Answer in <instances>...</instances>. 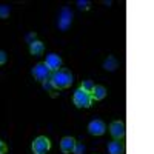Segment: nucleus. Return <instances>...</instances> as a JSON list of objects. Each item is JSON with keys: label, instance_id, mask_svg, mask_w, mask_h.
Here are the masks:
<instances>
[{"label": "nucleus", "instance_id": "obj_1", "mask_svg": "<svg viewBox=\"0 0 154 154\" xmlns=\"http://www.w3.org/2000/svg\"><path fill=\"white\" fill-rule=\"evenodd\" d=\"M49 80L53 82V85H54L56 89H66V88H69V86L72 85L74 77H72V74H71L69 69H66V68H60L59 71L51 72Z\"/></svg>", "mask_w": 154, "mask_h": 154}, {"label": "nucleus", "instance_id": "obj_2", "mask_svg": "<svg viewBox=\"0 0 154 154\" xmlns=\"http://www.w3.org/2000/svg\"><path fill=\"white\" fill-rule=\"evenodd\" d=\"M72 102L77 108H89L93 103V99H91V94L83 91L82 88H77L74 91V96H72Z\"/></svg>", "mask_w": 154, "mask_h": 154}, {"label": "nucleus", "instance_id": "obj_3", "mask_svg": "<svg viewBox=\"0 0 154 154\" xmlns=\"http://www.w3.org/2000/svg\"><path fill=\"white\" fill-rule=\"evenodd\" d=\"M51 149V140L46 136H38L32 142V152L34 154H48Z\"/></svg>", "mask_w": 154, "mask_h": 154}, {"label": "nucleus", "instance_id": "obj_4", "mask_svg": "<svg viewBox=\"0 0 154 154\" xmlns=\"http://www.w3.org/2000/svg\"><path fill=\"white\" fill-rule=\"evenodd\" d=\"M109 133H111V136H112L116 140L125 139V136H126L125 122H122V120H114V122H111V123H109Z\"/></svg>", "mask_w": 154, "mask_h": 154}, {"label": "nucleus", "instance_id": "obj_5", "mask_svg": "<svg viewBox=\"0 0 154 154\" xmlns=\"http://www.w3.org/2000/svg\"><path fill=\"white\" fill-rule=\"evenodd\" d=\"M31 72H32V75H34V79H35V80H38V82L48 80L49 77H51V71L46 68L45 63H35Z\"/></svg>", "mask_w": 154, "mask_h": 154}, {"label": "nucleus", "instance_id": "obj_6", "mask_svg": "<svg viewBox=\"0 0 154 154\" xmlns=\"http://www.w3.org/2000/svg\"><path fill=\"white\" fill-rule=\"evenodd\" d=\"M88 131L89 134H93V136H102V134H105L106 131V125L103 120H99V119H94L88 123Z\"/></svg>", "mask_w": 154, "mask_h": 154}, {"label": "nucleus", "instance_id": "obj_7", "mask_svg": "<svg viewBox=\"0 0 154 154\" xmlns=\"http://www.w3.org/2000/svg\"><path fill=\"white\" fill-rule=\"evenodd\" d=\"M45 65L46 68L51 71V72H54V71H59L62 68V57L54 54V53H51L46 56V60H45Z\"/></svg>", "mask_w": 154, "mask_h": 154}, {"label": "nucleus", "instance_id": "obj_8", "mask_svg": "<svg viewBox=\"0 0 154 154\" xmlns=\"http://www.w3.org/2000/svg\"><path fill=\"white\" fill-rule=\"evenodd\" d=\"M72 23V11L69 8H63L60 12V19H59V28L62 31L68 29V26Z\"/></svg>", "mask_w": 154, "mask_h": 154}, {"label": "nucleus", "instance_id": "obj_9", "mask_svg": "<svg viewBox=\"0 0 154 154\" xmlns=\"http://www.w3.org/2000/svg\"><path fill=\"white\" fill-rule=\"evenodd\" d=\"M75 143H77V142H75V139H74V137H71V136L63 137V139L60 140V149H62V152H63V154H69V152H72Z\"/></svg>", "mask_w": 154, "mask_h": 154}, {"label": "nucleus", "instance_id": "obj_10", "mask_svg": "<svg viewBox=\"0 0 154 154\" xmlns=\"http://www.w3.org/2000/svg\"><path fill=\"white\" fill-rule=\"evenodd\" d=\"M108 152L109 154H125V145L120 142V140H112V142L108 143Z\"/></svg>", "mask_w": 154, "mask_h": 154}, {"label": "nucleus", "instance_id": "obj_11", "mask_svg": "<svg viewBox=\"0 0 154 154\" xmlns=\"http://www.w3.org/2000/svg\"><path fill=\"white\" fill-rule=\"evenodd\" d=\"M106 88L102 86V85H94V89L91 91V99L93 100H102L106 97Z\"/></svg>", "mask_w": 154, "mask_h": 154}, {"label": "nucleus", "instance_id": "obj_12", "mask_svg": "<svg viewBox=\"0 0 154 154\" xmlns=\"http://www.w3.org/2000/svg\"><path fill=\"white\" fill-rule=\"evenodd\" d=\"M119 68V60L116 59L114 56H108L106 59H105V62H103V69H106V71H116Z\"/></svg>", "mask_w": 154, "mask_h": 154}, {"label": "nucleus", "instance_id": "obj_13", "mask_svg": "<svg viewBox=\"0 0 154 154\" xmlns=\"http://www.w3.org/2000/svg\"><path fill=\"white\" fill-rule=\"evenodd\" d=\"M43 51H45V45L40 42V40H35L29 45V53L32 56H42L43 54Z\"/></svg>", "mask_w": 154, "mask_h": 154}, {"label": "nucleus", "instance_id": "obj_14", "mask_svg": "<svg viewBox=\"0 0 154 154\" xmlns=\"http://www.w3.org/2000/svg\"><path fill=\"white\" fill-rule=\"evenodd\" d=\"M42 86H43V89H45V91H46V93H49V94L53 96V97L56 96V91H57V89L54 88L53 82H51L49 79H48V80H43V82H42Z\"/></svg>", "mask_w": 154, "mask_h": 154}, {"label": "nucleus", "instance_id": "obj_15", "mask_svg": "<svg viewBox=\"0 0 154 154\" xmlns=\"http://www.w3.org/2000/svg\"><path fill=\"white\" fill-rule=\"evenodd\" d=\"M75 5L80 11H88L89 8H91V2H89V0H77Z\"/></svg>", "mask_w": 154, "mask_h": 154}, {"label": "nucleus", "instance_id": "obj_16", "mask_svg": "<svg viewBox=\"0 0 154 154\" xmlns=\"http://www.w3.org/2000/svg\"><path fill=\"white\" fill-rule=\"evenodd\" d=\"M80 88L83 89V91H86V93H89V94H91V91L94 89V82H93V80H83Z\"/></svg>", "mask_w": 154, "mask_h": 154}, {"label": "nucleus", "instance_id": "obj_17", "mask_svg": "<svg viewBox=\"0 0 154 154\" xmlns=\"http://www.w3.org/2000/svg\"><path fill=\"white\" fill-rule=\"evenodd\" d=\"M11 12V8L8 5H0V19H6Z\"/></svg>", "mask_w": 154, "mask_h": 154}, {"label": "nucleus", "instance_id": "obj_18", "mask_svg": "<svg viewBox=\"0 0 154 154\" xmlns=\"http://www.w3.org/2000/svg\"><path fill=\"white\" fill-rule=\"evenodd\" d=\"M72 152H74V154H83V152H85V145H83V143H75Z\"/></svg>", "mask_w": 154, "mask_h": 154}, {"label": "nucleus", "instance_id": "obj_19", "mask_svg": "<svg viewBox=\"0 0 154 154\" xmlns=\"http://www.w3.org/2000/svg\"><path fill=\"white\" fill-rule=\"evenodd\" d=\"M35 37H37V34H35V32H29V34H26V35H25V40H26V42L31 45L32 42H35V40H37Z\"/></svg>", "mask_w": 154, "mask_h": 154}, {"label": "nucleus", "instance_id": "obj_20", "mask_svg": "<svg viewBox=\"0 0 154 154\" xmlns=\"http://www.w3.org/2000/svg\"><path fill=\"white\" fill-rule=\"evenodd\" d=\"M6 60H8V57H6V53H5V51H0V65H5V63H6Z\"/></svg>", "mask_w": 154, "mask_h": 154}, {"label": "nucleus", "instance_id": "obj_21", "mask_svg": "<svg viewBox=\"0 0 154 154\" xmlns=\"http://www.w3.org/2000/svg\"><path fill=\"white\" fill-rule=\"evenodd\" d=\"M6 152H8V146H6V143L0 140V154H6Z\"/></svg>", "mask_w": 154, "mask_h": 154}]
</instances>
